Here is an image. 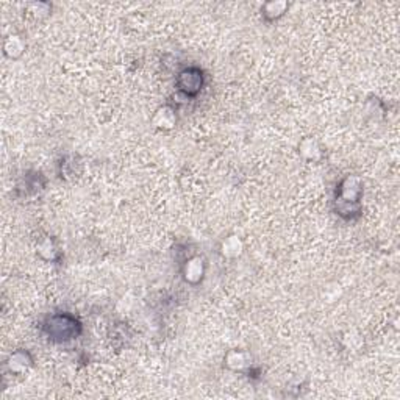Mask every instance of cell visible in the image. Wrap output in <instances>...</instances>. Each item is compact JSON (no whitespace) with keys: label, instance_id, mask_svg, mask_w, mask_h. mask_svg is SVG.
<instances>
[{"label":"cell","instance_id":"cell-1","mask_svg":"<svg viewBox=\"0 0 400 400\" xmlns=\"http://www.w3.org/2000/svg\"><path fill=\"white\" fill-rule=\"evenodd\" d=\"M46 331L50 339L61 343V341H69L76 338L80 331V325L73 317L68 314H58L50 317L46 325Z\"/></svg>","mask_w":400,"mask_h":400},{"label":"cell","instance_id":"cell-2","mask_svg":"<svg viewBox=\"0 0 400 400\" xmlns=\"http://www.w3.org/2000/svg\"><path fill=\"white\" fill-rule=\"evenodd\" d=\"M204 86V76L199 69H187L180 73L179 88L188 95H196Z\"/></svg>","mask_w":400,"mask_h":400}]
</instances>
